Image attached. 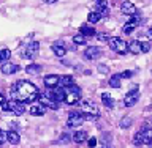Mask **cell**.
<instances>
[{"label":"cell","mask_w":152,"mask_h":148,"mask_svg":"<svg viewBox=\"0 0 152 148\" xmlns=\"http://www.w3.org/2000/svg\"><path fill=\"white\" fill-rule=\"evenodd\" d=\"M136 25L135 24H132V22H127L125 25H124V33H127V35H130V33L133 32V28H135Z\"/></svg>","instance_id":"4dcf8cb0"},{"label":"cell","mask_w":152,"mask_h":148,"mask_svg":"<svg viewBox=\"0 0 152 148\" xmlns=\"http://www.w3.org/2000/svg\"><path fill=\"white\" fill-rule=\"evenodd\" d=\"M38 101H40V104L45 106L46 109H52V110H57V109H59V104L56 101H52L48 95H40V96H38Z\"/></svg>","instance_id":"30bf717a"},{"label":"cell","mask_w":152,"mask_h":148,"mask_svg":"<svg viewBox=\"0 0 152 148\" xmlns=\"http://www.w3.org/2000/svg\"><path fill=\"white\" fill-rule=\"evenodd\" d=\"M97 38H98V40L100 41H109V38H111V36H109V35H106V33H98V35H97Z\"/></svg>","instance_id":"d590c367"},{"label":"cell","mask_w":152,"mask_h":148,"mask_svg":"<svg viewBox=\"0 0 152 148\" xmlns=\"http://www.w3.org/2000/svg\"><path fill=\"white\" fill-rule=\"evenodd\" d=\"M7 139L11 145H18L19 144V132L18 131H8L7 132Z\"/></svg>","instance_id":"ffe728a7"},{"label":"cell","mask_w":152,"mask_h":148,"mask_svg":"<svg viewBox=\"0 0 152 148\" xmlns=\"http://www.w3.org/2000/svg\"><path fill=\"white\" fill-rule=\"evenodd\" d=\"M98 73H102V74H108L109 73V68H108V66L106 65H98Z\"/></svg>","instance_id":"836d02e7"},{"label":"cell","mask_w":152,"mask_h":148,"mask_svg":"<svg viewBox=\"0 0 152 148\" xmlns=\"http://www.w3.org/2000/svg\"><path fill=\"white\" fill-rule=\"evenodd\" d=\"M71 85H75V79L73 76H60V82H59V87L60 88H70Z\"/></svg>","instance_id":"2e32d148"},{"label":"cell","mask_w":152,"mask_h":148,"mask_svg":"<svg viewBox=\"0 0 152 148\" xmlns=\"http://www.w3.org/2000/svg\"><path fill=\"white\" fill-rule=\"evenodd\" d=\"M0 71H2L3 74H14V73H18L19 71V66L18 65H14V63H10V61H7V63H3L2 66H0Z\"/></svg>","instance_id":"9a60e30c"},{"label":"cell","mask_w":152,"mask_h":148,"mask_svg":"<svg viewBox=\"0 0 152 148\" xmlns=\"http://www.w3.org/2000/svg\"><path fill=\"white\" fill-rule=\"evenodd\" d=\"M30 113L32 115H45L46 113V107L41 106V104H33V106L30 107Z\"/></svg>","instance_id":"d6986e66"},{"label":"cell","mask_w":152,"mask_h":148,"mask_svg":"<svg viewBox=\"0 0 152 148\" xmlns=\"http://www.w3.org/2000/svg\"><path fill=\"white\" fill-rule=\"evenodd\" d=\"M100 19H102V16H100L97 11L89 13V16H87V21H89L90 24H97V22H100Z\"/></svg>","instance_id":"484cf974"},{"label":"cell","mask_w":152,"mask_h":148,"mask_svg":"<svg viewBox=\"0 0 152 148\" xmlns=\"http://www.w3.org/2000/svg\"><path fill=\"white\" fill-rule=\"evenodd\" d=\"M81 90L79 87H76V85H71L70 88H66V96H65V103L70 104V106H75V104L79 103L81 99Z\"/></svg>","instance_id":"8992f818"},{"label":"cell","mask_w":152,"mask_h":148,"mask_svg":"<svg viewBox=\"0 0 152 148\" xmlns=\"http://www.w3.org/2000/svg\"><path fill=\"white\" fill-rule=\"evenodd\" d=\"M26 71H27V74H38L41 71V66L37 65V63H32L26 68Z\"/></svg>","instance_id":"d4e9b609"},{"label":"cell","mask_w":152,"mask_h":148,"mask_svg":"<svg viewBox=\"0 0 152 148\" xmlns=\"http://www.w3.org/2000/svg\"><path fill=\"white\" fill-rule=\"evenodd\" d=\"M128 51L132 52V54H142L141 52V41L138 40H133L128 43Z\"/></svg>","instance_id":"ac0fdd59"},{"label":"cell","mask_w":152,"mask_h":148,"mask_svg":"<svg viewBox=\"0 0 152 148\" xmlns=\"http://www.w3.org/2000/svg\"><path fill=\"white\" fill-rule=\"evenodd\" d=\"M146 35H147V38H149V40H152V28H149V30H147Z\"/></svg>","instance_id":"f35d334b"},{"label":"cell","mask_w":152,"mask_h":148,"mask_svg":"<svg viewBox=\"0 0 152 148\" xmlns=\"http://www.w3.org/2000/svg\"><path fill=\"white\" fill-rule=\"evenodd\" d=\"M10 55H11V52H10L8 49H2L0 51V63H7L8 58H10Z\"/></svg>","instance_id":"83f0119b"},{"label":"cell","mask_w":152,"mask_h":148,"mask_svg":"<svg viewBox=\"0 0 152 148\" xmlns=\"http://www.w3.org/2000/svg\"><path fill=\"white\" fill-rule=\"evenodd\" d=\"M149 121H151V125H152V117H151V120H149Z\"/></svg>","instance_id":"60d3db41"},{"label":"cell","mask_w":152,"mask_h":148,"mask_svg":"<svg viewBox=\"0 0 152 148\" xmlns=\"http://www.w3.org/2000/svg\"><path fill=\"white\" fill-rule=\"evenodd\" d=\"M102 101H103V104L108 109H113L114 107V99L111 98V95H109V93H103L102 95Z\"/></svg>","instance_id":"603a6c76"},{"label":"cell","mask_w":152,"mask_h":148,"mask_svg":"<svg viewBox=\"0 0 152 148\" xmlns=\"http://www.w3.org/2000/svg\"><path fill=\"white\" fill-rule=\"evenodd\" d=\"M151 51V44L147 41H141V52L142 54H146V52Z\"/></svg>","instance_id":"d6a6232c"},{"label":"cell","mask_w":152,"mask_h":148,"mask_svg":"<svg viewBox=\"0 0 152 148\" xmlns=\"http://www.w3.org/2000/svg\"><path fill=\"white\" fill-rule=\"evenodd\" d=\"M70 139H71V137H70L68 132H64V134H62V136L59 137V144L65 145V144H68V142H70Z\"/></svg>","instance_id":"f546056e"},{"label":"cell","mask_w":152,"mask_h":148,"mask_svg":"<svg viewBox=\"0 0 152 148\" xmlns=\"http://www.w3.org/2000/svg\"><path fill=\"white\" fill-rule=\"evenodd\" d=\"M132 123H133L132 117H124L122 120H121V123H119V126H121L122 129H127V128H130V126H132Z\"/></svg>","instance_id":"4316f807"},{"label":"cell","mask_w":152,"mask_h":148,"mask_svg":"<svg viewBox=\"0 0 152 148\" xmlns=\"http://www.w3.org/2000/svg\"><path fill=\"white\" fill-rule=\"evenodd\" d=\"M86 121V115L79 112H71L68 115V120H66V126L68 128H78Z\"/></svg>","instance_id":"ba28073f"},{"label":"cell","mask_w":152,"mask_h":148,"mask_svg":"<svg viewBox=\"0 0 152 148\" xmlns=\"http://www.w3.org/2000/svg\"><path fill=\"white\" fill-rule=\"evenodd\" d=\"M48 96H49L52 101H56L57 104H59L60 101H65L66 90H64V88H56V90H52V92L48 93Z\"/></svg>","instance_id":"7c38bea8"},{"label":"cell","mask_w":152,"mask_h":148,"mask_svg":"<svg viewBox=\"0 0 152 148\" xmlns=\"http://www.w3.org/2000/svg\"><path fill=\"white\" fill-rule=\"evenodd\" d=\"M97 139H95V137H90V139L87 140V145H89V148H95V145H97Z\"/></svg>","instance_id":"8d00e7d4"},{"label":"cell","mask_w":152,"mask_h":148,"mask_svg":"<svg viewBox=\"0 0 152 148\" xmlns=\"http://www.w3.org/2000/svg\"><path fill=\"white\" fill-rule=\"evenodd\" d=\"M7 140H8V139H7V132H5L3 129H0V147H2Z\"/></svg>","instance_id":"e575fe53"},{"label":"cell","mask_w":152,"mask_h":148,"mask_svg":"<svg viewBox=\"0 0 152 148\" xmlns=\"http://www.w3.org/2000/svg\"><path fill=\"white\" fill-rule=\"evenodd\" d=\"M79 107L83 113L86 115V120H97L98 118V107L97 104L90 99H84V101L79 103Z\"/></svg>","instance_id":"7a4b0ae2"},{"label":"cell","mask_w":152,"mask_h":148,"mask_svg":"<svg viewBox=\"0 0 152 148\" xmlns=\"http://www.w3.org/2000/svg\"><path fill=\"white\" fill-rule=\"evenodd\" d=\"M43 2H45V3H48V5H51V3H56L57 0H43Z\"/></svg>","instance_id":"ab89813d"},{"label":"cell","mask_w":152,"mask_h":148,"mask_svg":"<svg viewBox=\"0 0 152 148\" xmlns=\"http://www.w3.org/2000/svg\"><path fill=\"white\" fill-rule=\"evenodd\" d=\"M121 13L122 14H125V16H135L136 14V8H135V5H133L132 2H124L121 5Z\"/></svg>","instance_id":"4fadbf2b"},{"label":"cell","mask_w":152,"mask_h":148,"mask_svg":"<svg viewBox=\"0 0 152 148\" xmlns=\"http://www.w3.org/2000/svg\"><path fill=\"white\" fill-rule=\"evenodd\" d=\"M138 99H140V92L136 90V87H133L130 92L125 95V98H124V104H125L127 107H132V106H135V104L138 103Z\"/></svg>","instance_id":"9c48e42d"},{"label":"cell","mask_w":152,"mask_h":148,"mask_svg":"<svg viewBox=\"0 0 152 148\" xmlns=\"http://www.w3.org/2000/svg\"><path fill=\"white\" fill-rule=\"evenodd\" d=\"M84 57H86L87 60H97V58H100V57H102V49H100V47H97V46H90V47H87V49H86Z\"/></svg>","instance_id":"8fae6325"},{"label":"cell","mask_w":152,"mask_h":148,"mask_svg":"<svg viewBox=\"0 0 152 148\" xmlns=\"http://www.w3.org/2000/svg\"><path fill=\"white\" fill-rule=\"evenodd\" d=\"M71 140L76 142V144H83V142L87 140V132L81 131V129L76 131V132H73V136H71Z\"/></svg>","instance_id":"e0dca14e"},{"label":"cell","mask_w":152,"mask_h":148,"mask_svg":"<svg viewBox=\"0 0 152 148\" xmlns=\"http://www.w3.org/2000/svg\"><path fill=\"white\" fill-rule=\"evenodd\" d=\"M108 46L111 47L113 51H116L117 54H125V52L128 51V43H127V41H124L122 38H116V36L109 38Z\"/></svg>","instance_id":"5b68a950"},{"label":"cell","mask_w":152,"mask_h":148,"mask_svg":"<svg viewBox=\"0 0 152 148\" xmlns=\"http://www.w3.org/2000/svg\"><path fill=\"white\" fill-rule=\"evenodd\" d=\"M11 96L14 101L24 104V103H33L35 99H38L40 93H38L35 84L27 82V80H18L11 87Z\"/></svg>","instance_id":"6da1fadb"},{"label":"cell","mask_w":152,"mask_h":148,"mask_svg":"<svg viewBox=\"0 0 152 148\" xmlns=\"http://www.w3.org/2000/svg\"><path fill=\"white\" fill-rule=\"evenodd\" d=\"M121 74H113L111 76V79H109V87H113V88H119L121 87Z\"/></svg>","instance_id":"7402d4cb"},{"label":"cell","mask_w":152,"mask_h":148,"mask_svg":"<svg viewBox=\"0 0 152 148\" xmlns=\"http://www.w3.org/2000/svg\"><path fill=\"white\" fill-rule=\"evenodd\" d=\"M43 82L48 88H54V87H59V82H60V76H56V74H49L43 79Z\"/></svg>","instance_id":"5bb4252c"},{"label":"cell","mask_w":152,"mask_h":148,"mask_svg":"<svg viewBox=\"0 0 152 148\" xmlns=\"http://www.w3.org/2000/svg\"><path fill=\"white\" fill-rule=\"evenodd\" d=\"M133 144L135 145H151L152 144V129H149L147 126H144L142 129H140L133 137Z\"/></svg>","instance_id":"3957f363"},{"label":"cell","mask_w":152,"mask_h":148,"mask_svg":"<svg viewBox=\"0 0 152 148\" xmlns=\"http://www.w3.org/2000/svg\"><path fill=\"white\" fill-rule=\"evenodd\" d=\"M52 52H54L57 57H64L66 54V49L60 44V43H57V44H52Z\"/></svg>","instance_id":"44dd1931"},{"label":"cell","mask_w":152,"mask_h":148,"mask_svg":"<svg viewBox=\"0 0 152 148\" xmlns=\"http://www.w3.org/2000/svg\"><path fill=\"white\" fill-rule=\"evenodd\" d=\"M81 35H84V36H95L97 33H95V28H90L89 25H83V27H81Z\"/></svg>","instance_id":"cb8c5ba5"},{"label":"cell","mask_w":152,"mask_h":148,"mask_svg":"<svg viewBox=\"0 0 152 148\" xmlns=\"http://www.w3.org/2000/svg\"><path fill=\"white\" fill-rule=\"evenodd\" d=\"M2 109L5 112H11L14 113V115H22L24 112H26V107H24V104L22 103H19V101H14V99H11V101H7L2 106Z\"/></svg>","instance_id":"277c9868"},{"label":"cell","mask_w":152,"mask_h":148,"mask_svg":"<svg viewBox=\"0 0 152 148\" xmlns=\"http://www.w3.org/2000/svg\"><path fill=\"white\" fill-rule=\"evenodd\" d=\"M132 76H133V73H132V71H124V73H121V77H122V79L132 77Z\"/></svg>","instance_id":"74e56055"},{"label":"cell","mask_w":152,"mask_h":148,"mask_svg":"<svg viewBox=\"0 0 152 148\" xmlns=\"http://www.w3.org/2000/svg\"><path fill=\"white\" fill-rule=\"evenodd\" d=\"M38 49H40V43L38 41H32L26 46V49L22 51V58H27V60H33L35 57L38 55Z\"/></svg>","instance_id":"52a82bcc"},{"label":"cell","mask_w":152,"mask_h":148,"mask_svg":"<svg viewBox=\"0 0 152 148\" xmlns=\"http://www.w3.org/2000/svg\"><path fill=\"white\" fill-rule=\"evenodd\" d=\"M73 41H75V44H78V46H84L86 43H87V41H86V36L81 35V33H79V35H75V36H73Z\"/></svg>","instance_id":"f1b7e54d"},{"label":"cell","mask_w":152,"mask_h":148,"mask_svg":"<svg viewBox=\"0 0 152 148\" xmlns=\"http://www.w3.org/2000/svg\"><path fill=\"white\" fill-rule=\"evenodd\" d=\"M95 11H97L102 17H108V16H109V8H108V6H104V8H98V9H95Z\"/></svg>","instance_id":"1f68e13d"}]
</instances>
